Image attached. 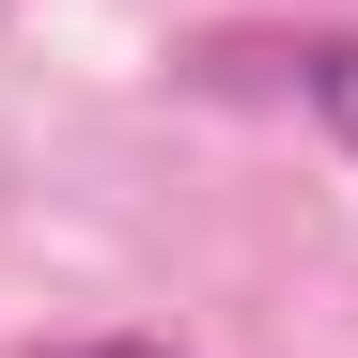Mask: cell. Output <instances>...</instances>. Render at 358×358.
Listing matches in <instances>:
<instances>
[{"mask_svg": "<svg viewBox=\"0 0 358 358\" xmlns=\"http://www.w3.org/2000/svg\"><path fill=\"white\" fill-rule=\"evenodd\" d=\"M218 63H265V78H280V94L358 156V31H280V47H218Z\"/></svg>", "mask_w": 358, "mask_h": 358, "instance_id": "cell-1", "label": "cell"}, {"mask_svg": "<svg viewBox=\"0 0 358 358\" xmlns=\"http://www.w3.org/2000/svg\"><path fill=\"white\" fill-rule=\"evenodd\" d=\"M78 358H171V343H78Z\"/></svg>", "mask_w": 358, "mask_h": 358, "instance_id": "cell-2", "label": "cell"}]
</instances>
